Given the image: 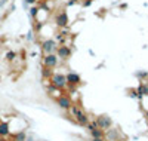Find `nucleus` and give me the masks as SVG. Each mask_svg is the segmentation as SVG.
I'll use <instances>...</instances> for the list:
<instances>
[{
  "mask_svg": "<svg viewBox=\"0 0 148 141\" xmlns=\"http://www.w3.org/2000/svg\"><path fill=\"white\" fill-rule=\"evenodd\" d=\"M119 137H120L119 129H116V128H113V126L105 131V138H108L110 141H119Z\"/></svg>",
  "mask_w": 148,
  "mask_h": 141,
  "instance_id": "f8f14e48",
  "label": "nucleus"
},
{
  "mask_svg": "<svg viewBox=\"0 0 148 141\" xmlns=\"http://www.w3.org/2000/svg\"><path fill=\"white\" fill-rule=\"evenodd\" d=\"M145 118H147V120H148V110L145 111Z\"/></svg>",
  "mask_w": 148,
  "mask_h": 141,
  "instance_id": "6ab92c4d",
  "label": "nucleus"
},
{
  "mask_svg": "<svg viewBox=\"0 0 148 141\" xmlns=\"http://www.w3.org/2000/svg\"><path fill=\"white\" fill-rule=\"evenodd\" d=\"M55 22H56V25L59 28H65L67 25H68V22H70V19H68V15H67V12H59V14L56 15V18H55Z\"/></svg>",
  "mask_w": 148,
  "mask_h": 141,
  "instance_id": "1a4fd4ad",
  "label": "nucleus"
},
{
  "mask_svg": "<svg viewBox=\"0 0 148 141\" xmlns=\"http://www.w3.org/2000/svg\"><path fill=\"white\" fill-rule=\"evenodd\" d=\"M90 141H105V138H92Z\"/></svg>",
  "mask_w": 148,
  "mask_h": 141,
  "instance_id": "a211bd4d",
  "label": "nucleus"
},
{
  "mask_svg": "<svg viewBox=\"0 0 148 141\" xmlns=\"http://www.w3.org/2000/svg\"><path fill=\"white\" fill-rule=\"evenodd\" d=\"M56 48H58V45L53 39H46L42 42V50L45 54H55Z\"/></svg>",
  "mask_w": 148,
  "mask_h": 141,
  "instance_id": "0eeeda50",
  "label": "nucleus"
},
{
  "mask_svg": "<svg viewBox=\"0 0 148 141\" xmlns=\"http://www.w3.org/2000/svg\"><path fill=\"white\" fill-rule=\"evenodd\" d=\"M70 114L73 116V119H74V122H77L79 125H82V126H86L89 122H90V118H89V114L86 113L79 104H76V102H73V106L70 107Z\"/></svg>",
  "mask_w": 148,
  "mask_h": 141,
  "instance_id": "f257e3e1",
  "label": "nucleus"
},
{
  "mask_svg": "<svg viewBox=\"0 0 148 141\" xmlns=\"http://www.w3.org/2000/svg\"><path fill=\"white\" fill-rule=\"evenodd\" d=\"M49 85H52L58 89H64L67 88V79H65V74L62 73H53L51 76V79H49Z\"/></svg>",
  "mask_w": 148,
  "mask_h": 141,
  "instance_id": "f03ea898",
  "label": "nucleus"
},
{
  "mask_svg": "<svg viewBox=\"0 0 148 141\" xmlns=\"http://www.w3.org/2000/svg\"><path fill=\"white\" fill-rule=\"evenodd\" d=\"M36 2H37V0H24V3L31 5V6H34V5H36Z\"/></svg>",
  "mask_w": 148,
  "mask_h": 141,
  "instance_id": "f3484780",
  "label": "nucleus"
},
{
  "mask_svg": "<svg viewBox=\"0 0 148 141\" xmlns=\"http://www.w3.org/2000/svg\"><path fill=\"white\" fill-rule=\"evenodd\" d=\"M10 122L9 120H0V137L8 138L10 137Z\"/></svg>",
  "mask_w": 148,
  "mask_h": 141,
  "instance_id": "9d476101",
  "label": "nucleus"
},
{
  "mask_svg": "<svg viewBox=\"0 0 148 141\" xmlns=\"http://www.w3.org/2000/svg\"><path fill=\"white\" fill-rule=\"evenodd\" d=\"M39 12H40L39 6H33V8L30 9V15H31L33 18H37V15H39Z\"/></svg>",
  "mask_w": 148,
  "mask_h": 141,
  "instance_id": "dca6fc26",
  "label": "nucleus"
},
{
  "mask_svg": "<svg viewBox=\"0 0 148 141\" xmlns=\"http://www.w3.org/2000/svg\"><path fill=\"white\" fill-rule=\"evenodd\" d=\"M42 74H43V77H45V79H51V76H52L53 73H52V70H51V68L43 67V68H42Z\"/></svg>",
  "mask_w": 148,
  "mask_h": 141,
  "instance_id": "4468645a",
  "label": "nucleus"
},
{
  "mask_svg": "<svg viewBox=\"0 0 148 141\" xmlns=\"http://www.w3.org/2000/svg\"><path fill=\"white\" fill-rule=\"evenodd\" d=\"M95 123H96V126L99 128V129H102L105 132L107 129H110V128L113 126V119H111L108 114H99V116L96 118Z\"/></svg>",
  "mask_w": 148,
  "mask_h": 141,
  "instance_id": "7ed1b4c3",
  "label": "nucleus"
},
{
  "mask_svg": "<svg viewBox=\"0 0 148 141\" xmlns=\"http://www.w3.org/2000/svg\"><path fill=\"white\" fill-rule=\"evenodd\" d=\"M16 59V52H14V50H9V52H6V61L12 62Z\"/></svg>",
  "mask_w": 148,
  "mask_h": 141,
  "instance_id": "2eb2a0df",
  "label": "nucleus"
},
{
  "mask_svg": "<svg viewBox=\"0 0 148 141\" xmlns=\"http://www.w3.org/2000/svg\"><path fill=\"white\" fill-rule=\"evenodd\" d=\"M46 91H47V95L51 97V98H53V100H58L61 95L65 94L64 89H58V88H55V86H52V85H49Z\"/></svg>",
  "mask_w": 148,
  "mask_h": 141,
  "instance_id": "9b49d317",
  "label": "nucleus"
},
{
  "mask_svg": "<svg viewBox=\"0 0 148 141\" xmlns=\"http://www.w3.org/2000/svg\"><path fill=\"white\" fill-rule=\"evenodd\" d=\"M56 101V104H58V107L61 109V110H65V111H68L70 110V107L73 106V100H71V97L68 95V94H64V95H61L58 100H55Z\"/></svg>",
  "mask_w": 148,
  "mask_h": 141,
  "instance_id": "20e7f679",
  "label": "nucleus"
},
{
  "mask_svg": "<svg viewBox=\"0 0 148 141\" xmlns=\"http://www.w3.org/2000/svg\"><path fill=\"white\" fill-rule=\"evenodd\" d=\"M55 55L58 57V59H62V61H67L70 57H71V48L67 46V45H59L55 50Z\"/></svg>",
  "mask_w": 148,
  "mask_h": 141,
  "instance_id": "39448f33",
  "label": "nucleus"
},
{
  "mask_svg": "<svg viewBox=\"0 0 148 141\" xmlns=\"http://www.w3.org/2000/svg\"><path fill=\"white\" fill-rule=\"evenodd\" d=\"M0 141H5V138H2V137H0Z\"/></svg>",
  "mask_w": 148,
  "mask_h": 141,
  "instance_id": "aec40b11",
  "label": "nucleus"
},
{
  "mask_svg": "<svg viewBox=\"0 0 148 141\" xmlns=\"http://www.w3.org/2000/svg\"><path fill=\"white\" fill-rule=\"evenodd\" d=\"M42 2H43V0H42Z\"/></svg>",
  "mask_w": 148,
  "mask_h": 141,
  "instance_id": "412c9836",
  "label": "nucleus"
},
{
  "mask_svg": "<svg viewBox=\"0 0 148 141\" xmlns=\"http://www.w3.org/2000/svg\"><path fill=\"white\" fill-rule=\"evenodd\" d=\"M27 138V132L25 131H18L15 134H12V140L14 141H25Z\"/></svg>",
  "mask_w": 148,
  "mask_h": 141,
  "instance_id": "ddd939ff",
  "label": "nucleus"
},
{
  "mask_svg": "<svg viewBox=\"0 0 148 141\" xmlns=\"http://www.w3.org/2000/svg\"><path fill=\"white\" fill-rule=\"evenodd\" d=\"M58 57L55 54H45L43 55V67H47V68H55L58 66Z\"/></svg>",
  "mask_w": 148,
  "mask_h": 141,
  "instance_id": "423d86ee",
  "label": "nucleus"
},
{
  "mask_svg": "<svg viewBox=\"0 0 148 141\" xmlns=\"http://www.w3.org/2000/svg\"><path fill=\"white\" fill-rule=\"evenodd\" d=\"M65 79H67V85H70V86H80L83 82H82V77H80V74H77V73H73V71H70L68 74H65Z\"/></svg>",
  "mask_w": 148,
  "mask_h": 141,
  "instance_id": "6e6552de",
  "label": "nucleus"
}]
</instances>
